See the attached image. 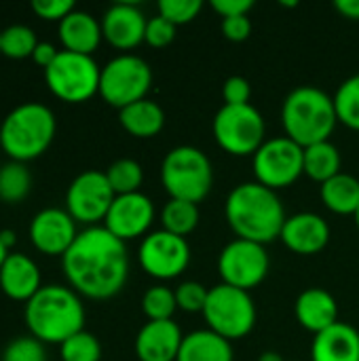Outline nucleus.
<instances>
[{"label": "nucleus", "mask_w": 359, "mask_h": 361, "mask_svg": "<svg viewBox=\"0 0 359 361\" xmlns=\"http://www.w3.org/2000/svg\"><path fill=\"white\" fill-rule=\"evenodd\" d=\"M106 178L114 195H131L140 192V186L144 182V169L133 159H118L106 169Z\"/></svg>", "instance_id": "7c9ffc66"}, {"label": "nucleus", "mask_w": 359, "mask_h": 361, "mask_svg": "<svg viewBox=\"0 0 359 361\" xmlns=\"http://www.w3.org/2000/svg\"><path fill=\"white\" fill-rule=\"evenodd\" d=\"M74 2L72 0H34L32 2V11L47 21H61L63 17H68L74 11Z\"/></svg>", "instance_id": "ea45409f"}, {"label": "nucleus", "mask_w": 359, "mask_h": 361, "mask_svg": "<svg viewBox=\"0 0 359 361\" xmlns=\"http://www.w3.org/2000/svg\"><path fill=\"white\" fill-rule=\"evenodd\" d=\"M23 317L30 336L42 345H61L85 330V305L70 286H42L25 302Z\"/></svg>", "instance_id": "7ed1b4c3"}, {"label": "nucleus", "mask_w": 359, "mask_h": 361, "mask_svg": "<svg viewBox=\"0 0 359 361\" xmlns=\"http://www.w3.org/2000/svg\"><path fill=\"white\" fill-rule=\"evenodd\" d=\"M339 123L334 95L320 87L303 85L292 89L281 106V125L286 135L307 148L328 142Z\"/></svg>", "instance_id": "20e7f679"}, {"label": "nucleus", "mask_w": 359, "mask_h": 361, "mask_svg": "<svg viewBox=\"0 0 359 361\" xmlns=\"http://www.w3.org/2000/svg\"><path fill=\"white\" fill-rule=\"evenodd\" d=\"M61 269L78 296L91 300L114 298L129 277L127 245L104 224L87 226L61 256Z\"/></svg>", "instance_id": "f257e3e1"}, {"label": "nucleus", "mask_w": 359, "mask_h": 361, "mask_svg": "<svg viewBox=\"0 0 359 361\" xmlns=\"http://www.w3.org/2000/svg\"><path fill=\"white\" fill-rule=\"evenodd\" d=\"M146 15L133 2H116L106 8L102 17V34L118 51H131L144 42Z\"/></svg>", "instance_id": "f3484780"}, {"label": "nucleus", "mask_w": 359, "mask_h": 361, "mask_svg": "<svg viewBox=\"0 0 359 361\" xmlns=\"http://www.w3.org/2000/svg\"><path fill=\"white\" fill-rule=\"evenodd\" d=\"M235 351L233 343L222 338L220 334L205 330H195L190 334H184L180 353L176 361H233Z\"/></svg>", "instance_id": "b1692460"}, {"label": "nucleus", "mask_w": 359, "mask_h": 361, "mask_svg": "<svg viewBox=\"0 0 359 361\" xmlns=\"http://www.w3.org/2000/svg\"><path fill=\"white\" fill-rule=\"evenodd\" d=\"M320 197L324 205L339 216H355L359 209V180L341 171L332 180L322 184Z\"/></svg>", "instance_id": "a878e982"}, {"label": "nucleus", "mask_w": 359, "mask_h": 361, "mask_svg": "<svg viewBox=\"0 0 359 361\" xmlns=\"http://www.w3.org/2000/svg\"><path fill=\"white\" fill-rule=\"evenodd\" d=\"M78 233L76 220L59 207H44L30 222V241L47 256H63Z\"/></svg>", "instance_id": "dca6fc26"}, {"label": "nucleus", "mask_w": 359, "mask_h": 361, "mask_svg": "<svg viewBox=\"0 0 359 361\" xmlns=\"http://www.w3.org/2000/svg\"><path fill=\"white\" fill-rule=\"evenodd\" d=\"M8 254H11V250H6V245H4L2 239H0V269H2V264H4V260H6Z\"/></svg>", "instance_id": "de8ad7c7"}, {"label": "nucleus", "mask_w": 359, "mask_h": 361, "mask_svg": "<svg viewBox=\"0 0 359 361\" xmlns=\"http://www.w3.org/2000/svg\"><path fill=\"white\" fill-rule=\"evenodd\" d=\"M220 27H222L224 38H229L233 42H243L252 34V19H250V15L226 17V19H222V25Z\"/></svg>", "instance_id": "a19ab883"}, {"label": "nucleus", "mask_w": 359, "mask_h": 361, "mask_svg": "<svg viewBox=\"0 0 359 361\" xmlns=\"http://www.w3.org/2000/svg\"><path fill=\"white\" fill-rule=\"evenodd\" d=\"M174 38H176V25H174L171 21H167V19L161 17V15L148 19L144 42H148V44L154 47V49H163V47H167L169 42H174Z\"/></svg>", "instance_id": "4c0bfd02"}, {"label": "nucleus", "mask_w": 359, "mask_h": 361, "mask_svg": "<svg viewBox=\"0 0 359 361\" xmlns=\"http://www.w3.org/2000/svg\"><path fill=\"white\" fill-rule=\"evenodd\" d=\"M152 85V70L146 59L133 53L112 57L99 76V95L106 104L123 110L129 104L146 99Z\"/></svg>", "instance_id": "9d476101"}, {"label": "nucleus", "mask_w": 359, "mask_h": 361, "mask_svg": "<svg viewBox=\"0 0 359 361\" xmlns=\"http://www.w3.org/2000/svg\"><path fill=\"white\" fill-rule=\"evenodd\" d=\"M216 144L233 157H254L267 142V125L252 104L222 106L212 123Z\"/></svg>", "instance_id": "1a4fd4ad"}, {"label": "nucleus", "mask_w": 359, "mask_h": 361, "mask_svg": "<svg viewBox=\"0 0 359 361\" xmlns=\"http://www.w3.org/2000/svg\"><path fill=\"white\" fill-rule=\"evenodd\" d=\"M118 121L121 127L140 140H148L154 137L163 131L165 127V112L163 108L154 102V99H140L135 104L125 106L123 110H118Z\"/></svg>", "instance_id": "393cba45"}, {"label": "nucleus", "mask_w": 359, "mask_h": 361, "mask_svg": "<svg viewBox=\"0 0 359 361\" xmlns=\"http://www.w3.org/2000/svg\"><path fill=\"white\" fill-rule=\"evenodd\" d=\"M201 315L205 317L212 332L233 343L245 338L254 330L258 313L250 292L218 283L209 288L207 302Z\"/></svg>", "instance_id": "0eeeda50"}, {"label": "nucleus", "mask_w": 359, "mask_h": 361, "mask_svg": "<svg viewBox=\"0 0 359 361\" xmlns=\"http://www.w3.org/2000/svg\"><path fill=\"white\" fill-rule=\"evenodd\" d=\"M114 190L106 178V171L87 169L78 173L66 192V212L76 220V224L99 226L114 201Z\"/></svg>", "instance_id": "ddd939ff"}, {"label": "nucleus", "mask_w": 359, "mask_h": 361, "mask_svg": "<svg viewBox=\"0 0 359 361\" xmlns=\"http://www.w3.org/2000/svg\"><path fill=\"white\" fill-rule=\"evenodd\" d=\"M157 8L161 17H165L178 27V25L195 21L203 8V2L201 0H161Z\"/></svg>", "instance_id": "f704fd0d"}, {"label": "nucleus", "mask_w": 359, "mask_h": 361, "mask_svg": "<svg viewBox=\"0 0 359 361\" xmlns=\"http://www.w3.org/2000/svg\"><path fill=\"white\" fill-rule=\"evenodd\" d=\"M334 106L339 123L359 131V74H353L341 82L334 93Z\"/></svg>", "instance_id": "2f4dec72"}, {"label": "nucleus", "mask_w": 359, "mask_h": 361, "mask_svg": "<svg viewBox=\"0 0 359 361\" xmlns=\"http://www.w3.org/2000/svg\"><path fill=\"white\" fill-rule=\"evenodd\" d=\"M184 334L174 319L146 322L135 336V355L140 361H176Z\"/></svg>", "instance_id": "6ab92c4d"}, {"label": "nucleus", "mask_w": 359, "mask_h": 361, "mask_svg": "<svg viewBox=\"0 0 359 361\" xmlns=\"http://www.w3.org/2000/svg\"><path fill=\"white\" fill-rule=\"evenodd\" d=\"M311 361H359V332L345 322L315 334Z\"/></svg>", "instance_id": "5701e85b"}, {"label": "nucleus", "mask_w": 359, "mask_h": 361, "mask_svg": "<svg viewBox=\"0 0 359 361\" xmlns=\"http://www.w3.org/2000/svg\"><path fill=\"white\" fill-rule=\"evenodd\" d=\"M0 239L6 245V250H11V245L15 243V233L13 231H0Z\"/></svg>", "instance_id": "49530a36"}, {"label": "nucleus", "mask_w": 359, "mask_h": 361, "mask_svg": "<svg viewBox=\"0 0 359 361\" xmlns=\"http://www.w3.org/2000/svg\"><path fill=\"white\" fill-rule=\"evenodd\" d=\"M0 36H2V30H0Z\"/></svg>", "instance_id": "8fccbe9b"}, {"label": "nucleus", "mask_w": 359, "mask_h": 361, "mask_svg": "<svg viewBox=\"0 0 359 361\" xmlns=\"http://www.w3.org/2000/svg\"><path fill=\"white\" fill-rule=\"evenodd\" d=\"M199 218H201L199 205L190 203V201H180V199H169L161 212L163 231L174 233V235L184 237V239L197 228Z\"/></svg>", "instance_id": "cd10ccee"}, {"label": "nucleus", "mask_w": 359, "mask_h": 361, "mask_svg": "<svg viewBox=\"0 0 359 361\" xmlns=\"http://www.w3.org/2000/svg\"><path fill=\"white\" fill-rule=\"evenodd\" d=\"M258 361H286L281 357V353H277V351H262L260 353V357Z\"/></svg>", "instance_id": "a18cd8bd"}, {"label": "nucleus", "mask_w": 359, "mask_h": 361, "mask_svg": "<svg viewBox=\"0 0 359 361\" xmlns=\"http://www.w3.org/2000/svg\"><path fill=\"white\" fill-rule=\"evenodd\" d=\"M40 288L42 281L38 264L25 254L11 252L0 269V290L11 300L28 302Z\"/></svg>", "instance_id": "412c9836"}, {"label": "nucleus", "mask_w": 359, "mask_h": 361, "mask_svg": "<svg viewBox=\"0 0 359 361\" xmlns=\"http://www.w3.org/2000/svg\"><path fill=\"white\" fill-rule=\"evenodd\" d=\"M161 184L169 199L199 205L214 186L212 161L197 146H176L161 163Z\"/></svg>", "instance_id": "423d86ee"}, {"label": "nucleus", "mask_w": 359, "mask_h": 361, "mask_svg": "<svg viewBox=\"0 0 359 361\" xmlns=\"http://www.w3.org/2000/svg\"><path fill=\"white\" fill-rule=\"evenodd\" d=\"M252 167L256 182L277 192L305 173V148L288 135L271 137L252 157Z\"/></svg>", "instance_id": "9b49d317"}, {"label": "nucleus", "mask_w": 359, "mask_h": 361, "mask_svg": "<svg viewBox=\"0 0 359 361\" xmlns=\"http://www.w3.org/2000/svg\"><path fill=\"white\" fill-rule=\"evenodd\" d=\"M2 361H47V351L38 338L17 336L4 347Z\"/></svg>", "instance_id": "c9c22d12"}, {"label": "nucleus", "mask_w": 359, "mask_h": 361, "mask_svg": "<svg viewBox=\"0 0 359 361\" xmlns=\"http://www.w3.org/2000/svg\"><path fill=\"white\" fill-rule=\"evenodd\" d=\"M294 315H296V322L313 334H320L341 322L339 302L324 288H309L300 292L294 305Z\"/></svg>", "instance_id": "aec40b11"}, {"label": "nucleus", "mask_w": 359, "mask_h": 361, "mask_svg": "<svg viewBox=\"0 0 359 361\" xmlns=\"http://www.w3.org/2000/svg\"><path fill=\"white\" fill-rule=\"evenodd\" d=\"M209 288H205L199 281H182L176 288V302L178 309L184 313H203L207 302Z\"/></svg>", "instance_id": "e433bc0d"}, {"label": "nucleus", "mask_w": 359, "mask_h": 361, "mask_svg": "<svg viewBox=\"0 0 359 361\" xmlns=\"http://www.w3.org/2000/svg\"><path fill=\"white\" fill-rule=\"evenodd\" d=\"M32 188V176L25 163L8 161L0 167V199L4 203H21Z\"/></svg>", "instance_id": "c85d7f7f"}, {"label": "nucleus", "mask_w": 359, "mask_h": 361, "mask_svg": "<svg viewBox=\"0 0 359 361\" xmlns=\"http://www.w3.org/2000/svg\"><path fill=\"white\" fill-rule=\"evenodd\" d=\"M157 209L148 195L144 192H131V195H116L104 226L118 237L121 241H133L138 237H146L150 233V226L154 222Z\"/></svg>", "instance_id": "2eb2a0df"}, {"label": "nucleus", "mask_w": 359, "mask_h": 361, "mask_svg": "<svg viewBox=\"0 0 359 361\" xmlns=\"http://www.w3.org/2000/svg\"><path fill=\"white\" fill-rule=\"evenodd\" d=\"M59 355L61 361H99L102 345L95 334L83 330L59 345Z\"/></svg>", "instance_id": "72a5a7b5"}, {"label": "nucleus", "mask_w": 359, "mask_h": 361, "mask_svg": "<svg viewBox=\"0 0 359 361\" xmlns=\"http://www.w3.org/2000/svg\"><path fill=\"white\" fill-rule=\"evenodd\" d=\"M353 218H355V226H358V231H359V209H358V214H355Z\"/></svg>", "instance_id": "09e8293b"}, {"label": "nucleus", "mask_w": 359, "mask_h": 361, "mask_svg": "<svg viewBox=\"0 0 359 361\" xmlns=\"http://www.w3.org/2000/svg\"><path fill=\"white\" fill-rule=\"evenodd\" d=\"M57 131L55 114L40 102L15 106L0 125V148L11 161L28 163L47 152Z\"/></svg>", "instance_id": "39448f33"}, {"label": "nucleus", "mask_w": 359, "mask_h": 361, "mask_svg": "<svg viewBox=\"0 0 359 361\" xmlns=\"http://www.w3.org/2000/svg\"><path fill=\"white\" fill-rule=\"evenodd\" d=\"M341 150L328 140V142H320L313 146L305 148V173L313 180V182H328L334 176L341 173Z\"/></svg>", "instance_id": "bb28decb"}, {"label": "nucleus", "mask_w": 359, "mask_h": 361, "mask_svg": "<svg viewBox=\"0 0 359 361\" xmlns=\"http://www.w3.org/2000/svg\"><path fill=\"white\" fill-rule=\"evenodd\" d=\"M222 97L226 106H245L252 99V85L243 76H231L222 85Z\"/></svg>", "instance_id": "58836bf2"}, {"label": "nucleus", "mask_w": 359, "mask_h": 361, "mask_svg": "<svg viewBox=\"0 0 359 361\" xmlns=\"http://www.w3.org/2000/svg\"><path fill=\"white\" fill-rule=\"evenodd\" d=\"M59 42L63 51L80 53V55H93V51L99 47L104 34H102V21H97L91 13L74 8L68 17L59 21Z\"/></svg>", "instance_id": "4be33fe9"}, {"label": "nucleus", "mask_w": 359, "mask_h": 361, "mask_svg": "<svg viewBox=\"0 0 359 361\" xmlns=\"http://www.w3.org/2000/svg\"><path fill=\"white\" fill-rule=\"evenodd\" d=\"M57 55H59V51L55 49V44H51V42H38L36 49H34V53H32V59H34L42 70H47V68L55 61Z\"/></svg>", "instance_id": "37998d69"}, {"label": "nucleus", "mask_w": 359, "mask_h": 361, "mask_svg": "<svg viewBox=\"0 0 359 361\" xmlns=\"http://www.w3.org/2000/svg\"><path fill=\"white\" fill-rule=\"evenodd\" d=\"M142 311L148 317V322H165L171 319L178 311L176 302V290L167 286H152L142 296Z\"/></svg>", "instance_id": "473e14b6"}, {"label": "nucleus", "mask_w": 359, "mask_h": 361, "mask_svg": "<svg viewBox=\"0 0 359 361\" xmlns=\"http://www.w3.org/2000/svg\"><path fill=\"white\" fill-rule=\"evenodd\" d=\"M224 216L237 239L260 245L279 239L288 218L279 195L256 180L243 182L229 192Z\"/></svg>", "instance_id": "f03ea898"}, {"label": "nucleus", "mask_w": 359, "mask_h": 361, "mask_svg": "<svg viewBox=\"0 0 359 361\" xmlns=\"http://www.w3.org/2000/svg\"><path fill=\"white\" fill-rule=\"evenodd\" d=\"M271 269V258L264 245L235 239L226 243L218 256V273L222 277V283L252 292L258 288Z\"/></svg>", "instance_id": "f8f14e48"}, {"label": "nucleus", "mask_w": 359, "mask_h": 361, "mask_svg": "<svg viewBox=\"0 0 359 361\" xmlns=\"http://www.w3.org/2000/svg\"><path fill=\"white\" fill-rule=\"evenodd\" d=\"M212 8L222 17H237V15H248L254 8L252 0H212Z\"/></svg>", "instance_id": "79ce46f5"}, {"label": "nucleus", "mask_w": 359, "mask_h": 361, "mask_svg": "<svg viewBox=\"0 0 359 361\" xmlns=\"http://www.w3.org/2000/svg\"><path fill=\"white\" fill-rule=\"evenodd\" d=\"M99 76L102 68L93 55L72 51H59L55 61L44 70L49 91L68 104H83L99 93Z\"/></svg>", "instance_id": "6e6552de"}, {"label": "nucleus", "mask_w": 359, "mask_h": 361, "mask_svg": "<svg viewBox=\"0 0 359 361\" xmlns=\"http://www.w3.org/2000/svg\"><path fill=\"white\" fill-rule=\"evenodd\" d=\"M334 8L347 17V19H353V21H359V0H336L334 2Z\"/></svg>", "instance_id": "c03bdc74"}, {"label": "nucleus", "mask_w": 359, "mask_h": 361, "mask_svg": "<svg viewBox=\"0 0 359 361\" xmlns=\"http://www.w3.org/2000/svg\"><path fill=\"white\" fill-rule=\"evenodd\" d=\"M36 44H38V40H36V34L30 25L13 23V25L2 30L0 55H4L8 59H25V57H32Z\"/></svg>", "instance_id": "c756f323"}, {"label": "nucleus", "mask_w": 359, "mask_h": 361, "mask_svg": "<svg viewBox=\"0 0 359 361\" xmlns=\"http://www.w3.org/2000/svg\"><path fill=\"white\" fill-rule=\"evenodd\" d=\"M140 267L146 275L169 281L180 277L190 264V245L184 237L167 231H150L138 250Z\"/></svg>", "instance_id": "4468645a"}, {"label": "nucleus", "mask_w": 359, "mask_h": 361, "mask_svg": "<svg viewBox=\"0 0 359 361\" xmlns=\"http://www.w3.org/2000/svg\"><path fill=\"white\" fill-rule=\"evenodd\" d=\"M279 239L290 252L298 256H315L328 245L330 226L315 212H298L286 218Z\"/></svg>", "instance_id": "a211bd4d"}]
</instances>
